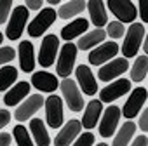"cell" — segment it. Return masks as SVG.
Segmentation results:
<instances>
[{"mask_svg":"<svg viewBox=\"0 0 148 146\" xmlns=\"http://www.w3.org/2000/svg\"><path fill=\"white\" fill-rule=\"evenodd\" d=\"M145 40V26L141 23H132L129 28H127V37L124 40V45H122V54H124V59H129V57H134L141 47V42Z\"/></svg>","mask_w":148,"mask_h":146,"instance_id":"obj_1","label":"cell"},{"mask_svg":"<svg viewBox=\"0 0 148 146\" xmlns=\"http://www.w3.org/2000/svg\"><path fill=\"white\" fill-rule=\"evenodd\" d=\"M56 18H58V12H56L54 9H51V7H47V9L40 11V12L32 19V23L28 25V35H30V37H33V38L42 37V35H44V31H45V30H49V28H51V25L56 21Z\"/></svg>","mask_w":148,"mask_h":146,"instance_id":"obj_2","label":"cell"},{"mask_svg":"<svg viewBox=\"0 0 148 146\" xmlns=\"http://www.w3.org/2000/svg\"><path fill=\"white\" fill-rule=\"evenodd\" d=\"M75 59H77V45L71 44V42H66L61 50H59V56H58V64H56V70H58V75L66 78L71 70H73V64H75Z\"/></svg>","mask_w":148,"mask_h":146,"instance_id":"obj_3","label":"cell"},{"mask_svg":"<svg viewBox=\"0 0 148 146\" xmlns=\"http://www.w3.org/2000/svg\"><path fill=\"white\" fill-rule=\"evenodd\" d=\"M59 85H61V92H63V98H64L68 108L73 113L82 111V108H84V98H82V92L79 91L77 84L73 82L71 78H64Z\"/></svg>","mask_w":148,"mask_h":146,"instance_id":"obj_4","label":"cell"},{"mask_svg":"<svg viewBox=\"0 0 148 146\" xmlns=\"http://www.w3.org/2000/svg\"><path fill=\"white\" fill-rule=\"evenodd\" d=\"M28 21V9L26 5H18L14 11H12V16L7 23V28H5V37L9 40H18L25 30V25Z\"/></svg>","mask_w":148,"mask_h":146,"instance_id":"obj_5","label":"cell"},{"mask_svg":"<svg viewBox=\"0 0 148 146\" xmlns=\"http://www.w3.org/2000/svg\"><path fill=\"white\" fill-rule=\"evenodd\" d=\"M58 49H59V37L58 35H47L44 37L42 44H40V52H38V63L44 66V68H49L54 64V59H56V54H58Z\"/></svg>","mask_w":148,"mask_h":146,"instance_id":"obj_6","label":"cell"},{"mask_svg":"<svg viewBox=\"0 0 148 146\" xmlns=\"http://www.w3.org/2000/svg\"><path fill=\"white\" fill-rule=\"evenodd\" d=\"M45 120L51 129H59L63 125V101L59 96H49L45 99Z\"/></svg>","mask_w":148,"mask_h":146,"instance_id":"obj_7","label":"cell"},{"mask_svg":"<svg viewBox=\"0 0 148 146\" xmlns=\"http://www.w3.org/2000/svg\"><path fill=\"white\" fill-rule=\"evenodd\" d=\"M108 9L113 12V16L119 19V23H132L136 19V7L129 0H110L108 2Z\"/></svg>","mask_w":148,"mask_h":146,"instance_id":"obj_8","label":"cell"},{"mask_svg":"<svg viewBox=\"0 0 148 146\" xmlns=\"http://www.w3.org/2000/svg\"><path fill=\"white\" fill-rule=\"evenodd\" d=\"M44 96H40V94H32L30 98H26L18 108H16V113H14V117H16V120H19V122H25V120H30V117L32 115H35L42 106H44Z\"/></svg>","mask_w":148,"mask_h":146,"instance_id":"obj_9","label":"cell"},{"mask_svg":"<svg viewBox=\"0 0 148 146\" xmlns=\"http://www.w3.org/2000/svg\"><path fill=\"white\" fill-rule=\"evenodd\" d=\"M131 91V82L127 78H119L113 84L106 85L105 89H101L99 92V101L101 103H113L115 99L122 98L124 94H127Z\"/></svg>","mask_w":148,"mask_h":146,"instance_id":"obj_10","label":"cell"},{"mask_svg":"<svg viewBox=\"0 0 148 146\" xmlns=\"http://www.w3.org/2000/svg\"><path fill=\"white\" fill-rule=\"evenodd\" d=\"M146 96H148L146 89H143V87H138V89H134L131 92V96L127 98V101H125V104L122 108V113H124V117L127 120L134 118L141 111V106L146 103Z\"/></svg>","mask_w":148,"mask_h":146,"instance_id":"obj_11","label":"cell"},{"mask_svg":"<svg viewBox=\"0 0 148 146\" xmlns=\"http://www.w3.org/2000/svg\"><path fill=\"white\" fill-rule=\"evenodd\" d=\"M127 68H129L127 59L119 57V59H113V61H108L106 64H103V66L99 68V71H98V77H99V80H103V82H110V80L120 77L122 73H125Z\"/></svg>","mask_w":148,"mask_h":146,"instance_id":"obj_12","label":"cell"},{"mask_svg":"<svg viewBox=\"0 0 148 146\" xmlns=\"http://www.w3.org/2000/svg\"><path fill=\"white\" fill-rule=\"evenodd\" d=\"M117 52H119V45H117L113 40H112V42H105V44L94 47V49L89 52V63H91V64H96V66L105 64V63H108L112 57H115Z\"/></svg>","mask_w":148,"mask_h":146,"instance_id":"obj_13","label":"cell"},{"mask_svg":"<svg viewBox=\"0 0 148 146\" xmlns=\"http://www.w3.org/2000/svg\"><path fill=\"white\" fill-rule=\"evenodd\" d=\"M120 120V110L119 106H108L103 113V120L99 122V134L103 137H112Z\"/></svg>","mask_w":148,"mask_h":146,"instance_id":"obj_14","label":"cell"},{"mask_svg":"<svg viewBox=\"0 0 148 146\" xmlns=\"http://www.w3.org/2000/svg\"><path fill=\"white\" fill-rule=\"evenodd\" d=\"M82 123L79 120H68L66 125L59 130V134L54 139V146H70L80 134Z\"/></svg>","mask_w":148,"mask_h":146,"instance_id":"obj_15","label":"cell"},{"mask_svg":"<svg viewBox=\"0 0 148 146\" xmlns=\"http://www.w3.org/2000/svg\"><path fill=\"white\" fill-rule=\"evenodd\" d=\"M75 75H77V80H79V85H80L82 92H86L87 96H92V94L98 92V82H96V78H94L89 66L80 64L75 70Z\"/></svg>","mask_w":148,"mask_h":146,"instance_id":"obj_16","label":"cell"},{"mask_svg":"<svg viewBox=\"0 0 148 146\" xmlns=\"http://www.w3.org/2000/svg\"><path fill=\"white\" fill-rule=\"evenodd\" d=\"M32 85L42 92H54L58 89V78L52 73L47 71H37L32 77Z\"/></svg>","mask_w":148,"mask_h":146,"instance_id":"obj_17","label":"cell"},{"mask_svg":"<svg viewBox=\"0 0 148 146\" xmlns=\"http://www.w3.org/2000/svg\"><path fill=\"white\" fill-rule=\"evenodd\" d=\"M103 111V103L99 99H92L89 101V104L86 106V111H84V117H82V127L86 129H94L98 125V120H99V115Z\"/></svg>","mask_w":148,"mask_h":146,"instance_id":"obj_18","label":"cell"},{"mask_svg":"<svg viewBox=\"0 0 148 146\" xmlns=\"http://www.w3.org/2000/svg\"><path fill=\"white\" fill-rule=\"evenodd\" d=\"M87 11H89V16H91V23L94 26H98L99 30L108 23L106 9H105V4L101 0H91V2H87Z\"/></svg>","mask_w":148,"mask_h":146,"instance_id":"obj_19","label":"cell"},{"mask_svg":"<svg viewBox=\"0 0 148 146\" xmlns=\"http://www.w3.org/2000/svg\"><path fill=\"white\" fill-rule=\"evenodd\" d=\"M19 64H21V70L30 73L33 71L35 68V52H33V44L30 40H23L19 44Z\"/></svg>","mask_w":148,"mask_h":146,"instance_id":"obj_20","label":"cell"},{"mask_svg":"<svg viewBox=\"0 0 148 146\" xmlns=\"http://www.w3.org/2000/svg\"><path fill=\"white\" fill-rule=\"evenodd\" d=\"M87 28H89V21H87V19H84V18L73 19L71 23H68L66 26H63V30H61V37H63L66 42H71L75 37L86 33Z\"/></svg>","mask_w":148,"mask_h":146,"instance_id":"obj_21","label":"cell"},{"mask_svg":"<svg viewBox=\"0 0 148 146\" xmlns=\"http://www.w3.org/2000/svg\"><path fill=\"white\" fill-rule=\"evenodd\" d=\"M30 94V84L28 82H18L9 92H5L4 96V103L7 106H16L23 98H26Z\"/></svg>","mask_w":148,"mask_h":146,"instance_id":"obj_22","label":"cell"},{"mask_svg":"<svg viewBox=\"0 0 148 146\" xmlns=\"http://www.w3.org/2000/svg\"><path fill=\"white\" fill-rule=\"evenodd\" d=\"M30 132L33 134L35 143H37L38 146H49V144H51V137H49V134H47V129H45L42 118H33V120H30Z\"/></svg>","mask_w":148,"mask_h":146,"instance_id":"obj_23","label":"cell"},{"mask_svg":"<svg viewBox=\"0 0 148 146\" xmlns=\"http://www.w3.org/2000/svg\"><path fill=\"white\" fill-rule=\"evenodd\" d=\"M105 38H106V31L98 28V30H94V31L87 33L86 37H80V40H79V44H77V49L89 50V49H92V47L99 45L101 42H105Z\"/></svg>","mask_w":148,"mask_h":146,"instance_id":"obj_24","label":"cell"},{"mask_svg":"<svg viewBox=\"0 0 148 146\" xmlns=\"http://www.w3.org/2000/svg\"><path fill=\"white\" fill-rule=\"evenodd\" d=\"M86 7H87V4L84 2V0H71V2H66V4L61 5V9L58 11V16L61 19H70L73 16L80 14Z\"/></svg>","mask_w":148,"mask_h":146,"instance_id":"obj_25","label":"cell"},{"mask_svg":"<svg viewBox=\"0 0 148 146\" xmlns=\"http://www.w3.org/2000/svg\"><path fill=\"white\" fill-rule=\"evenodd\" d=\"M134 132H136V125H134V122L127 120V122L120 127V130L115 134V137H113V146H127L129 141L132 139Z\"/></svg>","mask_w":148,"mask_h":146,"instance_id":"obj_26","label":"cell"},{"mask_svg":"<svg viewBox=\"0 0 148 146\" xmlns=\"http://www.w3.org/2000/svg\"><path fill=\"white\" fill-rule=\"evenodd\" d=\"M146 73H148V57L146 56H139L136 57L132 68H131V80L134 82H141L146 78Z\"/></svg>","mask_w":148,"mask_h":146,"instance_id":"obj_27","label":"cell"},{"mask_svg":"<svg viewBox=\"0 0 148 146\" xmlns=\"http://www.w3.org/2000/svg\"><path fill=\"white\" fill-rule=\"evenodd\" d=\"M18 78V70L14 66H4L0 70V91H7Z\"/></svg>","mask_w":148,"mask_h":146,"instance_id":"obj_28","label":"cell"},{"mask_svg":"<svg viewBox=\"0 0 148 146\" xmlns=\"http://www.w3.org/2000/svg\"><path fill=\"white\" fill-rule=\"evenodd\" d=\"M12 136L16 137V144L18 146H33V143H32V137H30V134H28V129L25 127V125H16L14 129H12Z\"/></svg>","mask_w":148,"mask_h":146,"instance_id":"obj_29","label":"cell"},{"mask_svg":"<svg viewBox=\"0 0 148 146\" xmlns=\"http://www.w3.org/2000/svg\"><path fill=\"white\" fill-rule=\"evenodd\" d=\"M124 33H125V28H124V25H122V23H119V21H112V23H108L106 37H112V38L115 40V38L124 37Z\"/></svg>","mask_w":148,"mask_h":146,"instance_id":"obj_30","label":"cell"},{"mask_svg":"<svg viewBox=\"0 0 148 146\" xmlns=\"http://www.w3.org/2000/svg\"><path fill=\"white\" fill-rule=\"evenodd\" d=\"M94 134H91V132H86V134H80L79 137H77V141L73 143L71 146H92L94 144Z\"/></svg>","mask_w":148,"mask_h":146,"instance_id":"obj_31","label":"cell"},{"mask_svg":"<svg viewBox=\"0 0 148 146\" xmlns=\"http://www.w3.org/2000/svg\"><path fill=\"white\" fill-rule=\"evenodd\" d=\"M11 9H12V2H11V0H0V25L5 23Z\"/></svg>","mask_w":148,"mask_h":146,"instance_id":"obj_32","label":"cell"},{"mask_svg":"<svg viewBox=\"0 0 148 146\" xmlns=\"http://www.w3.org/2000/svg\"><path fill=\"white\" fill-rule=\"evenodd\" d=\"M14 56H16V52L12 47H2L0 49V64H5V63L12 61Z\"/></svg>","mask_w":148,"mask_h":146,"instance_id":"obj_33","label":"cell"},{"mask_svg":"<svg viewBox=\"0 0 148 146\" xmlns=\"http://www.w3.org/2000/svg\"><path fill=\"white\" fill-rule=\"evenodd\" d=\"M11 122V111L9 110H0V130Z\"/></svg>","mask_w":148,"mask_h":146,"instance_id":"obj_34","label":"cell"},{"mask_svg":"<svg viewBox=\"0 0 148 146\" xmlns=\"http://www.w3.org/2000/svg\"><path fill=\"white\" fill-rule=\"evenodd\" d=\"M139 9H141V21L143 23H146L148 21V2H146V0H141V2H139Z\"/></svg>","mask_w":148,"mask_h":146,"instance_id":"obj_35","label":"cell"},{"mask_svg":"<svg viewBox=\"0 0 148 146\" xmlns=\"http://www.w3.org/2000/svg\"><path fill=\"white\" fill-rule=\"evenodd\" d=\"M42 5H44L42 0H28L26 2V9H30V11H38V9H42Z\"/></svg>","mask_w":148,"mask_h":146,"instance_id":"obj_36","label":"cell"},{"mask_svg":"<svg viewBox=\"0 0 148 146\" xmlns=\"http://www.w3.org/2000/svg\"><path fill=\"white\" fill-rule=\"evenodd\" d=\"M139 127H141L143 132L148 130V110H143V113H141V120H139Z\"/></svg>","mask_w":148,"mask_h":146,"instance_id":"obj_37","label":"cell"},{"mask_svg":"<svg viewBox=\"0 0 148 146\" xmlns=\"http://www.w3.org/2000/svg\"><path fill=\"white\" fill-rule=\"evenodd\" d=\"M11 141H12L11 134H5V132L0 134V146H11Z\"/></svg>","mask_w":148,"mask_h":146,"instance_id":"obj_38","label":"cell"},{"mask_svg":"<svg viewBox=\"0 0 148 146\" xmlns=\"http://www.w3.org/2000/svg\"><path fill=\"white\" fill-rule=\"evenodd\" d=\"M148 144V137L145 136V134H141V136H138L136 139H134V143L131 144V146H146Z\"/></svg>","mask_w":148,"mask_h":146,"instance_id":"obj_39","label":"cell"},{"mask_svg":"<svg viewBox=\"0 0 148 146\" xmlns=\"http://www.w3.org/2000/svg\"><path fill=\"white\" fill-rule=\"evenodd\" d=\"M143 50H145V52H148V40H146V38L143 40Z\"/></svg>","mask_w":148,"mask_h":146,"instance_id":"obj_40","label":"cell"},{"mask_svg":"<svg viewBox=\"0 0 148 146\" xmlns=\"http://www.w3.org/2000/svg\"><path fill=\"white\" fill-rule=\"evenodd\" d=\"M49 4L51 5H56V4H59V0H49Z\"/></svg>","mask_w":148,"mask_h":146,"instance_id":"obj_41","label":"cell"},{"mask_svg":"<svg viewBox=\"0 0 148 146\" xmlns=\"http://www.w3.org/2000/svg\"><path fill=\"white\" fill-rule=\"evenodd\" d=\"M2 40H4V35H2V31H0V44H2Z\"/></svg>","mask_w":148,"mask_h":146,"instance_id":"obj_42","label":"cell"},{"mask_svg":"<svg viewBox=\"0 0 148 146\" xmlns=\"http://www.w3.org/2000/svg\"><path fill=\"white\" fill-rule=\"evenodd\" d=\"M98 146H108V144H106V143H99Z\"/></svg>","mask_w":148,"mask_h":146,"instance_id":"obj_43","label":"cell"}]
</instances>
